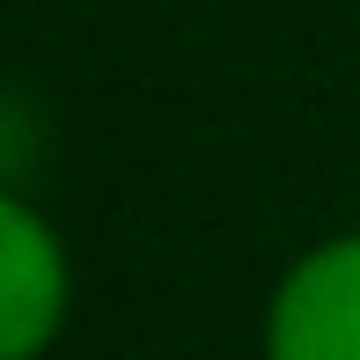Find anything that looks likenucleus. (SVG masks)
Listing matches in <instances>:
<instances>
[{
	"mask_svg": "<svg viewBox=\"0 0 360 360\" xmlns=\"http://www.w3.org/2000/svg\"><path fill=\"white\" fill-rule=\"evenodd\" d=\"M59 316H67V250L52 221L0 191V360L44 353Z\"/></svg>",
	"mask_w": 360,
	"mask_h": 360,
	"instance_id": "2",
	"label": "nucleus"
},
{
	"mask_svg": "<svg viewBox=\"0 0 360 360\" xmlns=\"http://www.w3.org/2000/svg\"><path fill=\"white\" fill-rule=\"evenodd\" d=\"M272 360H360V236L309 250L272 294Z\"/></svg>",
	"mask_w": 360,
	"mask_h": 360,
	"instance_id": "1",
	"label": "nucleus"
}]
</instances>
